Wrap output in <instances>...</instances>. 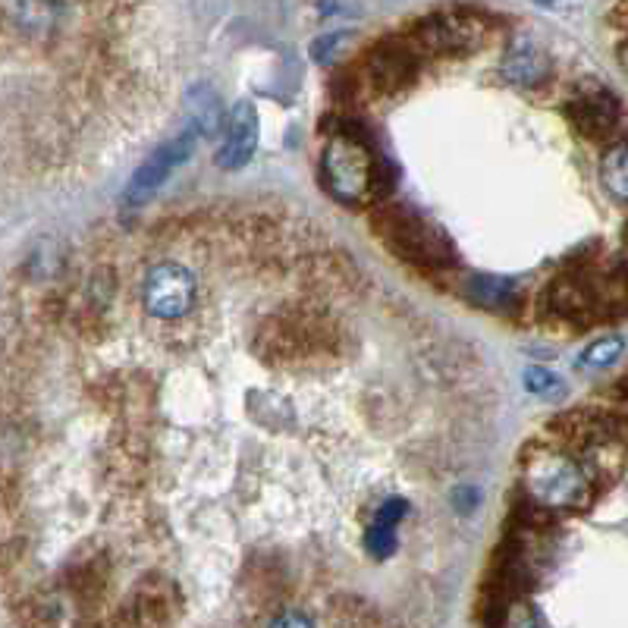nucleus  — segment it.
I'll list each match as a JSON object with an SVG mask.
<instances>
[{"mask_svg": "<svg viewBox=\"0 0 628 628\" xmlns=\"http://www.w3.org/2000/svg\"><path fill=\"white\" fill-rule=\"evenodd\" d=\"M487 35H491V22L481 20L477 13L446 10L415 22L405 41L419 54H472L487 41Z\"/></svg>", "mask_w": 628, "mask_h": 628, "instance_id": "obj_5", "label": "nucleus"}, {"mask_svg": "<svg viewBox=\"0 0 628 628\" xmlns=\"http://www.w3.org/2000/svg\"><path fill=\"white\" fill-rule=\"evenodd\" d=\"M409 509V503L400 500V496H393V500H387L378 515H374V522H371V528H368V537H364V544H368V550L371 556H378V559H387L393 547H397V525H400V518L405 515Z\"/></svg>", "mask_w": 628, "mask_h": 628, "instance_id": "obj_14", "label": "nucleus"}, {"mask_svg": "<svg viewBox=\"0 0 628 628\" xmlns=\"http://www.w3.org/2000/svg\"><path fill=\"white\" fill-rule=\"evenodd\" d=\"M506 628H547L541 622V616L528 607H515L506 619Z\"/></svg>", "mask_w": 628, "mask_h": 628, "instance_id": "obj_18", "label": "nucleus"}, {"mask_svg": "<svg viewBox=\"0 0 628 628\" xmlns=\"http://www.w3.org/2000/svg\"><path fill=\"white\" fill-rule=\"evenodd\" d=\"M547 311L556 321L588 327L597 318H607V302L600 280H590L588 274H563L547 289Z\"/></svg>", "mask_w": 628, "mask_h": 628, "instance_id": "obj_6", "label": "nucleus"}, {"mask_svg": "<svg viewBox=\"0 0 628 628\" xmlns=\"http://www.w3.org/2000/svg\"><path fill=\"white\" fill-rule=\"evenodd\" d=\"M371 229L405 265L428 274H450L456 267V248L450 236L409 205H381L374 210Z\"/></svg>", "mask_w": 628, "mask_h": 628, "instance_id": "obj_2", "label": "nucleus"}, {"mask_svg": "<svg viewBox=\"0 0 628 628\" xmlns=\"http://www.w3.org/2000/svg\"><path fill=\"white\" fill-rule=\"evenodd\" d=\"M622 63H626V70H628V48H626V51H622Z\"/></svg>", "mask_w": 628, "mask_h": 628, "instance_id": "obj_20", "label": "nucleus"}, {"mask_svg": "<svg viewBox=\"0 0 628 628\" xmlns=\"http://www.w3.org/2000/svg\"><path fill=\"white\" fill-rule=\"evenodd\" d=\"M459 289L469 302L477 305V308H491V311H506L518 302V286L509 277L472 274V277H465V284Z\"/></svg>", "mask_w": 628, "mask_h": 628, "instance_id": "obj_13", "label": "nucleus"}, {"mask_svg": "<svg viewBox=\"0 0 628 628\" xmlns=\"http://www.w3.org/2000/svg\"><path fill=\"white\" fill-rule=\"evenodd\" d=\"M600 179H604V186H607V192L616 202L628 205V138L609 145L604 152V157H600Z\"/></svg>", "mask_w": 628, "mask_h": 628, "instance_id": "obj_15", "label": "nucleus"}, {"mask_svg": "<svg viewBox=\"0 0 628 628\" xmlns=\"http://www.w3.org/2000/svg\"><path fill=\"white\" fill-rule=\"evenodd\" d=\"M522 484L537 509H581L594 494L588 469L563 450H532Z\"/></svg>", "mask_w": 628, "mask_h": 628, "instance_id": "obj_3", "label": "nucleus"}, {"mask_svg": "<svg viewBox=\"0 0 628 628\" xmlns=\"http://www.w3.org/2000/svg\"><path fill=\"white\" fill-rule=\"evenodd\" d=\"M255 148H258V111L251 101H239L229 114L227 138L214 161L224 171H239L251 161Z\"/></svg>", "mask_w": 628, "mask_h": 628, "instance_id": "obj_10", "label": "nucleus"}, {"mask_svg": "<svg viewBox=\"0 0 628 628\" xmlns=\"http://www.w3.org/2000/svg\"><path fill=\"white\" fill-rule=\"evenodd\" d=\"M622 349H626V340H622V337L597 340V343L590 346L588 352L581 356V364H588V368H607V364H612L622 356Z\"/></svg>", "mask_w": 628, "mask_h": 628, "instance_id": "obj_16", "label": "nucleus"}, {"mask_svg": "<svg viewBox=\"0 0 628 628\" xmlns=\"http://www.w3.org/2000/svg\"><path fill=\"white\" fill-rule=\"evenodd\" d=\"M525 390L534 397H550V393H563V383L556 381V374L544 371V368H528L525 371Z\"/></svg>", "mask_w": 628, "mask_h": 628, "instance_id": "obj_17", "label": "nucleus"}, {"mask_svg": "<svg viewBox=\"0 0 628 628\" xmlns=\"http://www.w3.org/2000/svg\"><path fill=\"white\" fill-rule=\"evenodd\" d=\"M267 628H315V626H311V619H308L305 612H299V609H286L280 616H274V622Z\"/></svg>", "mask_w": 628, "mask_h": 628, "instance_id": "obj_19", "label": "nucleus"}, {"mask_svg": "<svg viewBox=\"0 0 628 628\" xmlns=\"http://www.w3.org/2000/svg\"><path fill=\"white\" fill-rule=\"evenodd\" d=\"M142 299L152 318L176 321L195 305V277L179 265H157L148 270Z\"/></svg>", "mask_w": 628, "mask_h": 628, "instance_id": "obj_7", "label": "nucleus"}, {"mask_svg": "<svg viewBox=\"0 0 628 628\" xmlns=\"http://www.w3.org/2000/svg\"><path fill=\"white\" fill-rule=\"evenodd\" d=\"M566 120H569L572 130L578 135H585L590 142H600L619 126L622 104L607 89H588V92H578V95L569 97Z\"/></svg>", "mask_w": 628, "mask_h": 628, "instance_id": "obj_8", "label": "nucleus"}, {"mask_svg": "<svg viewBox=\"0 0 628 628\" xmlns=\"http://www.w3.org/2000/svg\"><path fill=\"white\" fill-rule=\"evenodd\" d=\"M173 616H176L173 588L161 578H145L126 604V619L133 628H167Z\"/></svg>", "mask_w": 628, "mask_h": 628, "instance_id": "obj_11", "label": "nucleus"}, {"mask_svg": "<svg viewBox=\"0 0 628 628\" xmlns=\"http://www.w3.org/2000/svg\"><path fill=\"white\" fill-rule=\"evenodd\" d=\"M321 179L325 189L340 205L356 208L387 195L393 186V171L387 161L371 152L368 135L359 126H352V120H340V126L333 130L327 148L321 152Z\"/></svg>", "mask_w": 628, "mask_h": 628, "instance_id": "obj_1", "label": "nucleus"}, {"mask_svg": "<svg viewBox=\"0 0 628 628\" xmlns=\"http://www.w3.org/2000/svg\"><path fill=\"white\" fill-rule=\"evenodd\" d=\"M550 58H547V51L532 39H522L509 44V51L503 54L500 60V73L503 79H509L515 85H522V89H534V85H541L544 79L550 76Z\"/></svg>", "mask_w": 628, "mask_h": 628, "instance_id": "obj_12", "label": "nucleus"}, {"mask_svg": "<svg viewBox=\"0 0 628 628\" xmlns=\"http://www.w3.org/2000/svg\"><path fill=\"white\" fill-rule=\"evenodd\" d=\"M195 142H198V135L183 133L176 135L173 142H167V145H161V148L135 171L133 183L126 186V198L135 205V202H145L152 192L161 189V186L167 183V176L189 161L192 152H195Z\"/></svg>", "mask_w": 628, "mask_h": 628, "instance_id": "obj_9", "label": "nucleus"}, {"mask_svg": "<svg viewBox=\"0 0 628 628\" xmlns=\"http://www.w3.org/2000/svg\"><path fill=\"white\" fill-rule=\"evenodd\" d=\"M421 54L409 41H381L349 73V89L359 97H393L405 92L419 76Z\"/></svg>", "mask_w": 628, "mask_h": 628, "instance_id": "obj_4", "label": "nucleus"}]
</instances>
